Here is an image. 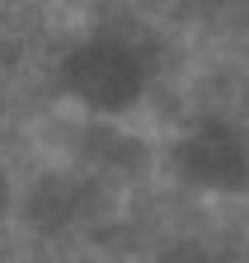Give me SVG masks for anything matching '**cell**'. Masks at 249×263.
<instances>
[{
	"instance_id": "obj_2",
	"label": "cell",
	"mask_w": 249,
	"mask_h": 263,
	"mask_svg": "<svg viewBox=\"0 0 249 263\" xmlns=\"http://www.w3.org/2000/svg\"><path fill=\"white\" fill-rule=\"evenodd\" d=\"M169 170L202 197L249 193V137L226 118H198L169 141Z\"/></svg>"
},
{
	"instance_id": "obj_1",
	"label": "cell",
	"mask_w": 249,
	"mask_h": 263,
	"mask_svg": "<svg viewBox=\"0 0 249 263\" xmlns=\"http://www.w3.org/2000/svg\"><path fill=\"white\" fill-rule=\"evenodd\" d=\"M155 43L137 19H94L56 57V89L85 118L122 122L146 104L155 85Z\"/></svg>"
},
{
	"instance_id": "obj_4",
	"label": "cell",
	"mask_w": 249,
	"mask_h": 263,
	"mask_svg": "<svg viewBox=\"0 0 249 263\" xmlns=\"http://www.w3.org/2000/svg\"><path fill=\"white\" fill-rule=\"evenodd\" d=\"M75 164L108 183V179H118V174H137V170H146V146H141L122 122L89 118L85 137H80V160H75Z\"/></svg>"
},
{
	"instance_id": "obj_3",
	"label": "cell",
	"mask_w": 249,
	"mask_h": 263,
	"mask_svg": "<svg viewBox=\"0 0 249 263\" xmlns=\"http://www.w3.org/2000/svg\"><path fill=\"white\" fill-rule=\"evenodd\" d=\"M104 179H94L89 170H56V174H43L33 188L19 197L24 221L43 230V235H71V230H85L89 221L99 216V202H104Z\"/></svg>"
},
{
	"instance_id": "obj_5",
	"label": "cell",
	"mask_w": 249,
	"mask_h": 263,
	"mask_svg": "<svg viewBox=\"0 0 249 263\" xmlns=\"http://www.w3.org/2000/svg\"><path fill=\"white\" fill-rule=\"evenodd\" d=\"M14 207H19V188H14L10 170H5V160H0V226L14 216Z\"/></svg>"
}]
</instances>
